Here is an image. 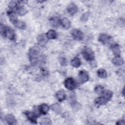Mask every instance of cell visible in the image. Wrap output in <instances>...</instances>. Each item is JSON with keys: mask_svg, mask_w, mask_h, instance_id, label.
Returning a JSON list of instances; mask_svg holds the SVG:
<instances>
[{"mask_svg": "<svg viewBox=\"0 0 125 125\" xmlns=\"http://www.w3.org/2000/svg\"><path fill=\"white\" fill-rule=\"evenodd\" d=\"M0 33L2 36L6 37L10 40H14L16 38L14 31L9 27H5L4 25H0Z\"/></svg>", "mask_w": 125, "mask_h": 125, "instance_id": "cell-1", "label": "cell"}, {"mask_svg": "<svg viewBox=\"0 0 125 125\" xmlns=\"http://www.w3.org/2000/svg\"><path fill=\"white\" fill-rule=\"evenodd\" d=\"M82 54L84 59L88 61H92L94 59V53L93 51L88 47H84L82 51Z\"/></svg>", "mask_w": 125, "mask_h": 125, "instance_id": "cell-2", "label": "cell"}, {"mask_svg": "<svg viewBox=\"0 0 125 125\" xmlns=\"http://www.w3.org/2000/svg\"><path fill=\"white\" fill-rule=\"evenodd\" d=\"M65 87L69 90H73L76 85V83L75 80L72 78H68L64 81Z\"/></svg>", "mask_w": 125, "mask_h": 125, "instance_id": "cell-3", "label": "cell"}, {"mask_svg": "<svg viewBox=\"0 0 125 125\" xmlns=\"http://www.w3.org/2000/svg\"><path fill=\"white\" fill-rule=\"evenodd\" d=\"M78 78L79 81L81 83H84L88 81L89 76L86 71H85L84 70H82L79 73Z\"/></svg>", "mask_w": 125, "mask_h": 125, "instance_id": "cell-4", "label": "cell"}, {"mask_svg": "<svg viewBox=\"0 0 125 125\" xmlns=\"http://www.w3.org/2000/svg\"><path fill=\"white\" fill-rule=\"evenodd\" d=\"M71 35L73 38L77 41H81L83 38V33L78 29H73L71 32Z\"/></svg>", "mask_w": 125, "mask_h": 125, "instance_id": "cell-5", "label": "cell"}, {"mask_svg": "<svg viewBox=\"0 0 125 125\" xmlns=\"http://www.w3.org/2000/svg\"><path fill=\"white\" fill-rule=\"evenodd\" d=\"M111 40V38L109 36L105 34H101L98 38V40L100 42H101L102 43L105 44L106 43H108L109 42H110Z\"/></svg>", "mask_w": 125, "mask_h": 125, "instance_id": "cell-6", "label": "cell"}, {"mask_svg": "<svg viewBox=\"0 0 125 125\" xmlns=\"http://www.w3.org/2000/svg\"><path fill=\"white\" fill-rule=\"evenodd\" d=\"M25 114L31 122L34 124L37 123V116L35 113L30 111H26L25 113Z\"/></svg>", "mask_w": 125, "mask_h": 125, "instance_id": "cell-7", "label": "cell"}, {"mask_svg": "<svg viewBox=\"0 0 125 125\" xmlns=\"http://www.w3.org/2000/svg\"><path fill=\"white\" fill-rule=\"evenodd\" d=\"M47 37L44 34H40L37 37V41L38 43L41 45H44L47 42Z\"/></svg>", "mask_w": 125, "mask_h": 125, "instance_id": "cell-8", "label": "cell"}, {"mask_svg": "<svg viewBox=\"0 0 125 125\" xmlns=\"http://www.w3.org/2000/svg\"><path fill=\"white\" fill-rule=\"evenodd\" d=\"M67 11L69 15H73L77 12L78 8L75 4L70 3L67 7Z\"/></svg>", "mask_w": 125, "mask_h": 125, "instance_id": "cell-9", "label": "cell"}, {"mask_svg": "<svg viewBox=\"0 0 125 125\" xmlns=\"http://www.w3.org/2000/svg\"><path fill=\"white\" fill-rule=\"evenodd\" d=\"M61 24L63 28L66 30L68 29L71 26L70 21L66 18H63L61 20Z\"/></svg>", "mask_w": 125, "mask_h": 125, "instance_id": "cell-10", "label": "cell"}, {"mask_svg": "<svg viewBox=\"0 0 125 125\" xmlns=\"http://www.w3.org/2000/svg\"><path fill=\"white\" fill-rule=\"evenodd\" d=\"M5 121L9 125H14L16 124V120L12 114H8L5 116Z\"/></svg>", "mask_w": 125, "mask_h": 125, "instance_id": "cell-11", "label": "cell"}, {"mask_svg": "<svg viewBox=\"0 0 125 125\" xmlns=\"http://www.w3.org/2000/svg\"><path fill=\"white\" fill-rule=\"evenodd\" d=\"M56 97L59 101L62 102L65 99L66 94L63 90H61L57 92Z\"/></svg>", "mask_w": 125, "mask_h": 125, "instance_id": "cell-12", "label": "cell"}, {"mask_svg": "<svg viewBox=\"0 0 125 125\" xmlns=\"http://www.w3.org/2000/svg\"><path fill=\"white\" fill-rule=\"evenodd\" d=\"M112 62L113 64L116 66L122 65L124 63V61L123 59L119 56H116L112 60Z\"/></svg>", "mask_w": 125, "mask_h": 125, "instance_id": "cell-13", "label": "cell"}, {"mask_svg": "<svg viewBox=\"0 0 125 125\" xmlns=\"http://www.w3.org/2000/svg\"><path fill=\"white\" fill-rule=\"evenodd\" d=\"M107 100L105 99L104 97H98L96 98L94 101L95 104L97 106H99L100 105H102L105 104L107 103Z\"/></svg>", "mask_w": 125, "mask_h": 125, "instance_id": "cell-14", "label": "cell"}, {"mask_svg": "<svg viewBox=\"0 0 125 125\" xmlns=\"http://www.w3.org/2000/svg\"><path fill=\"white\" fill-rule=\"evenodd\" d=\"M7 15L9 17L10 21L12 22L14 24H15L18 21L17 16L15 15L14 13L12 11L7 12Z\"/></svg>", "mask_w": 125, "mask_h": 125, "instance_id": "cell-15", "label": "cell"}, {"mask_svg": "<svg viewBox=\"0 0 125 125\" xmlns=\"http://www.w3.org/2000/svg\"><path fill=\"white\" fill-rule=\"evenodd\" d=\"M40 48L37 46L31 47L29 50V54L31 57L37 56L40 53Z\"/></svg>", "mask_w": 125, "mask_h": 125, "instance_id": "cell-16", "label": "cell"}, {"mask_svg": "<svg viewBox=\"0 0 125 125\" xmlns=\"http://www.w3.org/2000/svg\"><path fill=\"white\" fill-rule=\"evenodd\" d=\"M49 107L48 105L45 104H41L39 107L40 112L42 114L44 115L46 114L48 112V111H49Z\"/></svg>", "mask_w": 125, "mask_h": 125, "instance_id": "cell-17", "label": "cell"}, {"mask_svg": "<svg viewBox=\"0 0 125 125\" xmlns=\"http://www.w3.org/2000/svg\"><path fill=\"white\" fill-rule=\"evenodd\" d=\"M50 23L51 24L55 27H57L59 26L60 24H61V20L58 17H54L50 19Z\"/></svg>", "mask_w": 125, "mask_h": 125, "instance_id": "cell-18", "label": "cell"}, {"mask_svg": "<svg viewBox=\"0 0 125 125\" xmlns=\"http://www.w3.org/2000/svg\"><path fill=\"white\" fill-rule=\"evenodd\" d=\"M51 108L53 111L58 114H60L62 112L61 106L58 104H55L51 105Z\"/></svg>", "mask_w": 125, "mask_h": 125, "instance_id": "cell-19", "label": "cell"}, {"mask_svg": "<svg viewBox=\"0 0 125 125\" xmlns=\"http://www.w3.org/2000/svg\"><path fill=\"white\" fill-rule=\"evenodd\" d=\"M71 65L74 67H79L81 64V62L78 57H75L71 62Z\"/></svg>", "mask_w": 125, "mask_h": 125, "instance_id": "cell-20", "label": "cell"}, {"mask_svg": "<svg viewBox=\"0 0 125 125\" xmlns=\"http://www.w3.org/2000/svg\"><path fill=\"white\" fill-rule=\"evenodd\" d=\"M111 50L114 55L119 56L120 54V49L118 45L114 44L111 46Z\"/></svg>", "mask_w": 125, "mask_h": 125, "instance_id": "cell-21", "label": "cell"}, {"mask_svg": "<svg viewBox=\"0 0 125 125\" xmlns=\"http://www.w3.org/2000/svg\"><path fill=\"white\" fill-rule=\"evenodd\" d=\"M46 36L47 39H55L56 38L57 34L54 30H49L47 33L46 34Z\"/></svg>", "mask_w": 125, "mask_h": 125, "instance_id": "cell-22", "label": "cell"}, {"mask_svg": "<svg viewBox=\"0 0 125 125\" xmlns=\"http://www.w3.org/2000/svg\"><path fill=\"white\" fill-rule=\"evenodd\" d=\"M102 93H103V97H104L107 101L110 100L113 96L112 92L109 90L104 91V92Z\"/></svg>", "mask_w": 125, "mask_h": 125, "instance_id": "cell-23", "label": "cell"}, {"mask_svg": "<svg viewBox=\"0 0 125 125\" xmlns=\"http://www.w3.org/2000/svg\"><path fill=\"white\" fill-rule=\"evenodd\" d=\"M97 74L101 78L104 79L107 77V73L104 69H99L97 71Z\"/></svg>", "mask_w": 125, "mask_h": 125, "instance_id": "cell-24", "label": "cell"}, {"mask_svg": "<svg viewBox=\"0 0 125 125\" xmlns=\"http://www.w3.org/2000/svg\"><path fill=\"white\" fill-rule=\"evenodd\" d=\"M15 26L19 29H24L26 27L25 23L22 21H18L15 24Z\"/></svg>", "mask_w": 125, "mask_h": 125, "instance_id": "cell-25", "label": "cell"}, {"mask_svg": "<svg viewBox=\"0 0 125 125\" xmlns=\"http://www.w3.org/2000/svg\"><path fill=\"white\" fill-rule=\"evenodd\" d=\"M18 13L20 16H23L26 14L27 13V10L23 7H20L17 10Z\"/></svg>", "mask_w": 125, "mask_h": 125, "instance_id": "cell-26", "label": "cell"}, {"mask_svg": "<svg viewBox=\"0 0 125 125\" xmlns=\"http://www.w3.org/2000/svg\"><path fill=\"white\" fill-rule=\"evenodd\" d=\"M59 61L60 62V63L61 64V65L65 66L67 65V60L66 59L63 57V56H61L59 58Z\"/></svg>", "mask_w": 125, "mask_h": 125, "instance_id": "cell-27", "label": "cell"}, {"mask_svg": "<svg viewBox=\"0 0 125 125\" xmlns=\"http://www.w3.org/2000/svg\"><path fill=\"white\" fill-rule=\"evenodd\" d=\"M95 91L98 94L102 93L104 92V87L102 85H97L95 88Z\"/></svg>", "mask_w": 125, "mask_h": 125, "instance_id": "cell-28", "label": "cell"}, {"mask_svg": "<svg viewBox=\"0 0 125 125\" xmlns=\"http://www.w3.org/2000/svg\"><path fill=\"white\" fill-rule=\"evenodd\" d=\"M89 16V13L88 12L83 13L82 15V17L81 18V21H86L88 20V19Z\"/></svg>", "mask_w": 125, "mask_h": 125, "instance_id": "cell-29", "label": "cell"}, {"mask_svg": "<svg viewBox=\"0 0 125 125\" xmlns=\"http://www.w3.org/2000/svg\"><path fill=\"white\" fill-rule=\"evenodd\" d=\"M41 125H50L51 124V120L48 118H44L43 119L41 122Z\"/></svg>", "mask_w": 125, "mask_h": 125, "instance_id": "cell-30", "label": "cell"}, {"mask_svg": "<svg viewBox=\"0 0 125 125\" xmlns=\"http://www.w3.org/2000/svg\"><path fill=\"white\" fill-rule=\"evenodd\" d=\"M17 4V2L16 1H12L10 2L9 6V7H10L11 8H14L16 7Z\"/></svg>", "mask_w": 125, "mask_h": 125, "instance_id": "cell-31", "label": "cell"}, {"mask_svg": "<svg viewBox=\"0 0 125 125\" xmlns=\"http://www.w3.org/2000/svg\"><path fill=\"white\" fill-rule=\"evenodd\" d=\"M72 106L73 107V109H76L78 110L79 109V107L80 106V105H79V104L77 102L73 103V104H72Z\"/></svg>", "mask_w": 125, "mask_h": 125, "instance_id": "cell-32", "label": "cell"}, {"mask_svg": "<svg viewBox=\"0 0 125 125\" xmlns=\"http://www.w3.org/2000/svg\"><path fill=\"white\" fill-rule=\"evenodd\" d=\"M41 71H42V73L43 75H46L47 74H48V72H47V70L44 69V68H42L41 69Z\"/></svg>", "mask_w": 125, "mask_h": 125, "instance_id": "cell-33", "label": "cell"}, {"mask_svg": "<svg viewBox=\"0 0 125 125\" xmlns=\"http://www.w3.org/2000/svg\"><path fill=\"white\" fill-rule=\"evenodd\" d=\"M125 124V122H124V120H120V121H118V122H117L116 123V124L117 125H123Z\"/></svg>", "mask_w": 125, "mask_h": 125, "instance_id": "cell-34", "label": "cell"}]
</instances>
